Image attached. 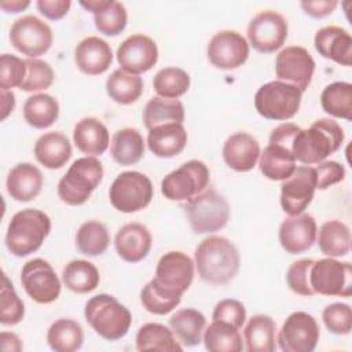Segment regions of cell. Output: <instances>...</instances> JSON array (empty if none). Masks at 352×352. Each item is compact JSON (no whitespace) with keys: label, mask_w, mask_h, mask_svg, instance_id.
Segmentation results:
<instances>
[{"label":"cell","mask_w":352,"mask_h":352,"mask_svg":"<svg viewBox=\"0 0 352 352\" xmlns=\"http://www.w3.org/2000/svg\"><path fill=\"white\" fill-rule=\"evenodd\" d=\"M194 257L198 275L208 283H227L239 270L238 249L224 236L212 235L205 238L197 246Z\"/></svg>","instance_id":"obj_1"},{"label":"cell","mask_w":352,"mask_h":352,"mask_svg":"<svg viewBox=\"0 0 352 352\" xmlns=\"http://www.w3.org/2000/svg\"><path fill=\"white\" fill-rule=\"evenodd\" d=\"M344 142V129L330 118L316 120L309 128L296 133L292 142L294 158L305 165L319 164L336 153Z\"/></svg>","instance_id":"obj_2"},{"label":"cell","mask_w":352,"mask_h":352,"mask_svg":"<svg viewBox=\"0 0 352 352\" xmlns=\"http://www.w3.org/2000/svg\"><path fill=\"white\" fill-rule=\"evenodd\" d=\"M51 231V219L38 209H22L16 212L8 224L6 246L16 257H25L40 249Z\"/></svg>","instance_id":"obj_3"},{"label":"cell","mask_w":352,"mask_h":352,"mask_svg":"<svg viewBox=\"0 0 352 352\" xmlns=\"http://www.w3.org/2000/svg\"><path fill=\"white\" fill-rule=\"evenodd\" d=\"M84 316L96 334L107 341L122 338L132 323L129 309L110 294H98L88 300Z\"/></svg>","instance_id":"obj_4"},{"label":"cell","mask_w":352,"mask_h":352,"mask_svg":"<svg viewBox=\"0 0 352 352\" xmlns=\"http://www.w3.org/2000/svg\"><path fill=\"white\" fill-rule=\"evenodd\" d=\"M102 179L103 166L96 157L87 155L78 158L59 180L58 195L67 205H82L88 201Z\"/></svg>","instance_id":"obj_5"},{"label":"cell","mask_w":352,"mask_h":352,"mask_svg":"<svg viewBox=\"0 0 352 352\" xmlns=\"http://www.w3.org/2000/svg\"><path fill=\"white\" fill-rule=\"evenodd\" d=\"M194 261L180 250L165 253L155 268V276L150 285L168 298L182 300L194 279Z\"/></svg>","instance_id":"obj_6"},{"label":"cell","mask_w":352,"mask_h":352,"mask_svg":"<svg viewBox=\"0 0 352 352\" xmlns=\"http://www.w3.org/2000/svg\"><path fill=\"white\" fill-rule=\"evenodd\" d=\"M184 212L190 227L197 234L220 231L230 219V206L223 195L214 190H204L188 199Z\"/></svg>","instance_id":"obj_7"},{"label":"cell","mask_w":352,"mask_h":352,"mask_svg":"<svg viewBox=\"0 0 352 352\" xmlns=\"http://www.w3.org/2000/svg\"><path fill=\"white\" fill-rule=\"evenodd\" d=\"M302 92L285 81H270L254 95V107L267 120L285 121L296 116L301 104Z\"/></svg>","instance_id":"obj_8"},{"label":"cell","mask_w":352,"mask_h":352,"mask_svg":"<svg viewBox=\"0 0 352 352\" xmlns=\"http://www.w3.org/2000/svg\"><path fill=\"white\" fill-rule=\"evenodd\" d=\"M153 183L140 172L126 170L120 173L110 186L111 205L122 213H133L144 209L153 199Z\"/></svg>","instance_id":"obj_9"},{"label":"cell","mask_w":352,"mask_h":352,"mask_svg":"<svg viewBox=\"0 0 352 352\" xmlns=\"http://www.w3.org/2000/svg\"><path fill=\"white\" fill-rule=\"evenodd\" d=\"M209 184V169L198 160L184 162L161 182V192L170 201H188Z\"/></svg>","instance_id":"obj_10"},{"label":"cell","mask_w":352,"mask_h":352,"mask_svg":"<svg viewBox=\"0 0 352 352\" xmlns=\"http://www.w3.org/2000/svg\"><path fill=\"white\" fill-rule=\"evenodd\" d=\"M309 283L314 293L349 297L352 294V267L348 261L341 263L331 257L314 260Z\"/></svg>","instance_id":"obj_11"},{"label":"cell","mask_w":352,"mask_h":352,"mask_svg":"<svg viewBox=\"0 0 352 352\" xmlns=\"http://www.w3.org/2000/svg\"><path fill=\"white\" fill-rule=\"evenodd\" d=\"M320 329L316 319L302 311L293 312L283 322L278 342L283 352H312L319 341Z\"/></svg>","instance_id":"obj_12"},{"label":"cell","mask_w":352,"mask_h":352,"mask_svg":"<svg viewBox=\"0 0 352 352\" xmlns=\"http://www.w3.org/2000/svg\"><path fill=\"white\" fill-rule=\"evenodd\" d=\"M10 41L23 55L37 58L51 48L52 30L40 18L25 15L12 23L10 29Z\"/></svg>","instance_id":"obj_13"},{"label":"cell","mask_w":352,"mask_h":352,"mask_svg":"<svg viewBox=\"0 0 352 352\" xmlns=\"http://www.w3.org/2000/svg\"><path fill=\"white\" fill-rule=\"evenodd\" d=\"M21 282L28 296L38 304H50L60 294V280L44 258L29 260L21 271Z\"/></svg>","instance_id":"obj_14"},{"label":"cell","mask_w":352,"mask_h":352,"mask_svg":"<svg viewBox=\"0 0 352 352\" xmlns=\"http://www.w3.org/2000/svg\"><path fill=\"white\" fill-rule=\"evenodd\" d=\"M316 190V173L312 166H297L280 186V206L289 216L302 213L312 202Z\"/></svg>","instance_id":"obj_15"},{"label":"cell","mask_w":352,"mask_h":352,"mask_svg":"<svg viewBox=\"0 0 352 352\" xmlns=\"http://www.w3.org/2000/svg\"><path fill=\"white\" fill-rule=\"evenodd\" d=\"M287 37V22L276 11L267 10L253 16L248 26V38L254 50L270 54L279 50Z\"/></svg>","instance_id":"obj_16"},{"label":"cell","mask_w":352,"mask_h":352,"mask_svg":"<svg viewBox=\"0 0 352 352\" xmlns=\"http://www.w3.org/2000/svg\"><path fill=\"white\" fill-rule=\"evenodd\" d=\"M314 72L315 60L304 47H286L276 56L275 73L278 80L297 87L301 92L311 84Z\"/></svg>","instance_id":"obj_17"},{"label":"cell","mask_w":352,"mask_h":352,"mask_svg":"<svg viewBox=\"0 0 352 352\" xmlns=\"http://www.w3.org/2000/svg\"><path fill=\"white\" fill-rule=\"evenodd\" d=\"M248 56L249 44L246 38L234 30L216 33L208 44V59L219 69H236L246 62Z\"/></svg>","instance_id":"obj_18"},{"label":"cell","mask_w":352,"mask_h":352,"mask_svg":"<svg viewBox=\"0 0 352 352\" xmlns=\"http://www.w3.org/2000/svg\"><path fill=\"white\" fill-rule=\"evenodd\" d=\"M117 60L122 70L139 76L148 72L157 63V44L148 36L132 34L117 48Z\"/></svg>","instance_id":"obj_19"},{"label":"cell","mask_w":352,"mask_h":352,"mask_svg":"<svg viewBox=\"0 0 352 352\" xmlns=\"http://www.w3.org/2000/svg\"><path fill=\"white\" fill-rule=\"evenodd\" d=\"M316 221L308 213H300L286 217L279 227V242L290 253H302L312 248L316 241Z\"/></svg>","instance_id":"obj_20"},{"label":"cell","mask_w":352,"mask_h":352,"mask_svg":"<svg viewBox=\"0 0 352 352\" xmlns=\"http://www.w3.org/2000/svg\"><path fill=\"white\" fill-rule=\"evenodd\" d=\"M74 60L82 73L98 76L110 67L113 52L107 41L98 36H88L77 44Z\"/></svg>","instance_id":"obj_21"},{"label":"cell","mask_w":352,"mask_h":352,"mask_svg":"<svg viewBox=\"0 0 352 352\" xmlns=\"http://www.w3.org/2000/svg\"><path fill=\"white\" fill-rule=\"evenodd\" d=\"M151 234L146 226L140 223H128L122 226L116 238L114 245L118 256L126 263L142 261L151 249Z\"/></svg>","instance_id":"obj_22"},{"label":"cell","mask_w":352,"mask_h":352,"mask_svg":"<svg viewBox=\"0 0 352 352\" xmlns=\"http://www.w3.org/2000/svg\"><path fill=\"white\" fill-rule=\"evenodd\" d=\"M316 51L327 59H331L342 66L352 63V37L340 26H324L319 29L314 38Z\"/></svg>","instance_id":"obj_23"},{"label":"cell","mask_w":352,"mask_h":352,"mask_svg":"<svg viewBox=\"0 0 352 352\" xmlns=\"http://www.w3.org/2000/svg\"><path fill=\"white\" fill-rule=\"evenodd\" d=\"M258 157L260 144L246 132H236L224 142L223 158L226 164L236 172H248L253 169Z\"/></svg>","instance_id":"obj_24"},{"label":"cell","mask_w":352,"mask_h":352,"mask_svg":"<svg viewBox=\"0 0 352 352\" xmlns=\"http://www.w3.org/2000/svg\"><path fill=\"white\" fill-rule=\"evenodd\" d=\"M6 186L12 199L28 202L40 194L43 187V175L33 164L22 162L10 170Z\"/></svg>","instance_id":"obj_25"},{"label":"cell","mask_w":352,"mask_h":352,"mask_svg":"<svg viewBox=\"0 0 352 352\" xmlns=\"http://www.w3.org/2000/svg\"><path fill=\"white\" fill-rule=\"evenodd\" d=\"M187 144V132L183 124L169 122L148 131L147 147L161 158H170L180 154Z\"/></svg>","instance_id":"obj_26"},{"label":"cell","mask_w":352,"mask_h":352,"mask_svg":"<svg viewBox=\"0 0 352 352\" xmlns=\"http://www.w3.org/2000/svg\"><path fill=\"white\" fill-rule=\"evenodd\" d=\"M73 142L81 153L95 157L107 150L110 136L106 125L100 120L95 117H85L76 124Z\"/></svg>","instance_id":"obj_27"},{"label":"cell","mask_w":352,"mask_h":352,"mask_svg":"<svg viewBox=\"0 0 352 352\" xmlns=\"http://www.w3.org/2000/svg\"><path fill=\"white\" fill-rule=\"evenodd\" d=\"M36 160L48 169L62 168L72 157V144L60 132H47L34 144Z\"/></svg>","instance_id":"obj_28"},{"label":"cell","mask_w":352,"mask_h":352,"mask_svg":"<svg viewBox=\"0 0 352 352\" xmlns=\"http://www.w3.org/2000/svg\"><path fill=\"white\" fill-rule=\"evenodd\" d=\"M205 326L206 318L194 308L179 309L169 319V327L182 346L198 345L202 341Z\"/></svg>","instance_id":"obj_29"},{"label":"cell","mask_w":352,"mask_h":352,"mask_svg":"<svg viewBox=\"0 0 352 352\" xmlns=\"http://www.w3.org/2000/svg\"><path fill=\"white\" fill-rule=\"evenodd\" d=\"M258 166L270 180H285L296 169V158L292 150L278 143H270L260 153Z\"/></svg>","instance_id":"obj_30"},{"label":"cell","mask_w":352,"mask_h":352,"mask_svg":"<svg viewBox=\"0 0 352 352\" xmlns=\"http://www.w3.org/2000/svg\"><path fill=\"white\" fill-rule=\"evenodd\" d=\"M275 322L268 315L252 316L243 330V338L248 352H274L275 344Z\"/></svg>","instance_id":"obj_31"},{"label":"cell","mask_w":352,"mask_h":352,"mask_svg":"<svg viewBox=\"0 0 352 352\" xmlns=\"http://www.w3.org/2000/svg\"><path fill=\"white\" fill-rule=\"evenodd\" d=\"M144 139L138 129L124 128L117 131L111 138L110 153L113 160L120 165H133L144 155Z\"/></svg>","instance_id":"obj_32"},{"label":"cell","mask_w":352,"mask_h":352,"mask_svg":"<svg viewBox=\"0 0 352 352\" xmlns=\"http://www.w3.org/2000/svg\"><path fill=\"white\" fill-rule=\"evenodd\" d=\"M202 341L210 352H241L243 349L239 329L223 320H213L204 330Z\"/></svg>","instance_id":"obj_33"},{"label":"cell","mask_w":352,"mask_h":352,"mask_svg":"<svg viewBox=\"0 0 352 352\" xmlns=\"http://www.w3.org/2000/svg\"><path fill=\"white\" fill-rule=\"evenodd\" d=\"M47 341L55 352H74L80 349L84 342V331L78 322L60 318L50 326Z\"/></svg>","instance_id":"obj_34"},{"label":"cell","mask_w":352,"mask_h":352,"mask_svg":"<svg viewBox=\"0 0 352 352\" xmlns=\"http://www.w3.org/2000/svg\"><path fill=\"white\" fill-rule=\"evenodd\" d=\"M184 106L179 99H166L161 96L151 98L143 110L144 126L150 131L158 125L177 122L183 124Z\"/></svg>","instance_id":"obj_35"},{"label":"cell","mask_w":352,"mask_h":352,"mask_svg":"<svg viewBox=\"0 0 352 352\" xmlns=\"http://www.w3.org/2000/svg\"><path fill=\"white\" fill-rule=\"evenodd\" d=\"M59 116L58 100L48 94H36L26 99L23 104L25 121L37 129L51 126Z\"/></svg>","instance_id":"obj_36"},{"label":"cell","mask_w":352,"mask_h":352,"mask_svg":"<svg viewBox=\"0 0 352 352\" xmlns=\"http://www.w3.org/2000/svg\"><path fill=\"white\" fill-rule=\"evenodd\" d=\"M100 275L98 268L87 260H72L62 272L65 286L78 294L91 293L99 285Z\"/></svg>","instance_id":"obj_37"},{"label":"cell","mask_w":352,"mask_h":352,"mask_svg":"<svg viewBox=\"0 0 352 352\" xmlns=\"http://www.w3.org/2000/svg\"><path fill=\"white\" fill-rule=\"evenodd\" d=\"M318 245L329 257H342L351 249V230L340 220H329L322 224L318 235Z\"/></svg>","instance_id":"obj_38"},{"label":"cell","mask_w":352,"mask_h":352,"mask_svg":"<svg viewBox=\"0 0 352 352\" xmlns=\"http://www.w3.org/2000/svg\"><path fill=\"white\" fill-rule=\"evenodd\" d=\"M106 91L114 102L120 104H131L140 98L143 92V80L138 74L117 69L107 78Z\"/></svg>","instance_id":"obj_39"},{"label":"cell","mask_w":352,"mask_h":352,"mask_svg":"<svg viewBox=\"0 0 352 352\" xmlns=\"http://www.w3.org/2000/svg\"><path fill=\"white\" fill-rule=\"evenodd\" d=\"M138 351H182L183 346L176 341L170 329L160 323H146L136 334Z\"/></svg>","instance_id":"obj_40"},{"label":"cell","mask_w":352,"mask_h":352,"mask_svg":"<svg viewBox=\"0 0 352 352\" xmlns=\"http://www.w3.org/2000/svg\"><path fill=\"white\" fill-rule=\"evenodd\" d=\"M322 109L337 118H352V84L336 81L329 84L320 95Z\"/></svg>","instance_id":"obj_41"},{"label":"cell","mask_w":352,"mask_h":352,"mask_svg":"<svg viewBox=\"0 0 352 352\" xmlns=\"http://www.w3.org/2000/svg\"><path fill=\"white\" fill-rule=\"evenodd\" d=\"M110 245V234L106 226L96 220L85 221L76 234V246L85 256L103 254Z\"/></svg>","instance_id":"obj_42"},{"label":"cell","mask_w":352,"mask_h":352,"mask_svg":"<svg viewBox=\"0 0 352 352\" xmlns=\"http://www.w3.org/2000/svg\"><path fill=\"white\" fill-rule=\"evenodd\" d=\"M153 87L158 96L177 99L188 91L190 76L180 67H165L154 76Z\"/></svg>","instance_id":"obj_43"},{"label":"cell","mask_w":352,"mask_h":352,"mask_svg":"<svg viewBox=\"0 0 352 352\" xmlns=\"http://www.w3.org/2000/svg\"><path fill=\"white\" fill-rule=\"evenodd\" d=\"M0 322L7 326L18 324L25 316V305L14 290L8 276L3 274V285L0 292Z\"/></svg>","instance_id":"obj_44"},{"label":"cell","mask_w":352,"mask_h":352,"mask_svg":"<svg viewBox=\"0 0 352 352\" xmlns=\"http://www.w3.org/2000/svg\"><path fill=\"white\" fill-rule=\"evenodd\" d=\"M128 21L126 8L122 3L111 0L110 6L103 11L94 15V22L96 29L106 36H117L120 34Z\"/></svg>","instance_id":"obj_45"},{"label":"cell","mask_w":352,"mask_h":352,"mask_svg":"<svg viewBox=\"0 0 352 352\" xmlns=\"http://www.w3.org/2000/svg\"><path fill=\"white\" fill-rule=\"evenodd\" d=\"M26 63V77L19 87L25 92H36L41 89H47L54 82V70L48 62L37 59V58H28L25 59Z\"/></svg>","instance_id":"obj_46"},{"label":"cell","mask_w":352,"mask_h":352,"mask_svg":"<svg viewBox=\"0 0 352 352\" xmlns=\"http://www.w3.org/2000/svg\"><path fill=\"white\" fill-rule=\"evenodd\" d=\"M322 319L329 331L349 334L352 330V309L345 302H333L323 309Z\"/></svg>","instance_id":"obj_47"},{"label":"cell","mask_w":352,"mask_h":352,"mask_svg":"<svg viewBox=\"0 0 352 352\" xmlns=\"http://www.w3.org/2000/svg\"><path fill=\"white\" fill-rule=\"evenodd\" d=\"M314 264L312 258H300L290 264L286 272V282L292 292L300 296L311 297L314 296V290L309 283V271Z\"/></svg>","instance_id":"obj_48"},{"label":"cell","mask_w":352,"mask_h":352,"mask_svg":"<svg viewBox=\"0 0 352 352\" xmlns=\"http://www.w3.org/2000/svg\"><path fill=\"white\" fill-rule=\"evenodd\" d=\"M26 77V63L21 58L3 54L0 56V88L10 89L21 87Z\"/></svg>","instance_id":"obj_49"},{"label":"cell","mask_w":352,"mask_h":352,"mask_svg":"<svg viewBox=\"0 0 352 352\" xmlns=\"http://www.w3.org/2000/svg\"><path fill=\"white\" fill-rule=\"evenodd\" d=\"M140 301L146 311L154 314V315H166L170 311H173L182 300L177 298H168L164 294L158 293L150 282L142 289L140 293Z\"/></svg>","instance_id":"obj_50"},{"label":"cell","mask_w":352,"mask_h":352,"mask_svg":"<svg viewBox=\"0 0 352 352\" xmlns=\"http://www.w3.org/2000/svg\"><path fill=\"white\" fill-rule=\"evenodd\" d=\"M212 319L228 322L236 329H241L246 320V309L241 301L234 298H226L216 304Z\"/></svg>","instance_id":"obj_51"},{"label":"cell","mask_w":352,"mask_h":352,"mask_svg":"<svg viewBox=\"0 0 352 352\" xmlns=\"http://www.w3.org/2000/svg\"><path fill=\"white\" fill-rule=\"evenodd\" d=\"M314 169L316 173V188L319 190H326L345 177V169L337 161H322Z\"/></svg>","instance_id":"obj_52"},{"label":"cell","mask_w":352,"mask_h":352,"mask_svg":"<svg viewBox=\"0 0 352 352\" xmlns=\"http://www.w3.org/2000/svg\"><path fill=\"white\" fill-rule=\"evenodd\" d=\"M36 6L45 18L56 21L63 18L67 14L72 6V1L70 0H37Z\"/></svg>","instance_id":"obj_53"},{"label":"cell","mask_w":352,"mask_h":352,"mask_svg":"<svg viewBox=\"0 0 352 352\" xmlns=\"http://www.w3.org/2000/svg\"><path fill=\"white\" fill-rule=\"evenodd\" d=\"M338 1L336 0H316V1H311V0H305L301 1V7L304 10V12L312 18H323L330 15L334 8L337 7Z\"/></svg>","instance_id":"obj_54"},{"label":"cell","mask_w":352,"mask_h":352,"mask_svg":"<svg viewBox=\"0 0 352 352\" xmlns=\"http://www.w3.org/2000/svg\"><path fill=\"white\" fill-rule=\"evenodd\" d=\"M0 341H1V349L4 352H21L22 351V342L19 337L14 333H7L3 331L0 334Z\"/></svg>","instance_id":"obj_55"},{"label":"cell","mask_w":352,"mask_h":352,"mask_svg":"<svg viewBox=\"0 0 352 352\" xmlns=\"http://www.w3.org/2000/svg\"><path fill=\"white\" fill-rule=\"evenodd\" d=\"M15 107V95L10 89H1V120H6Z\"/></svg>","instance_id":"obj_56"},{"label":"cell","mask_w":352,"mask_h":352,"mask_svg":"<svg viewBox=\"0 0 352 352\" xmlns=\"http://www.w3.org/2000/svg\"><path fill=\"white\" fill-rule=\"evenodd\" d=\"M30 6L29 0H1L0 7L6 12H19Z\"/></svg>","instance_id":"obj_57"},{"label":"cell","mask_w":352,"mask_h":352,"mask_svg":"<svg viewBox=\"0 0 352 352\" xmlns=\"http://www.w3.org/2000/svg\"><path fill=\"white\" fill-rule=\"evenodd\" d=\"M110 3H111V0H88V1L81 0L80 6L88 11H91L95 15V14L103 11L106 7H109Z\"/></svg>","instance_id":"obj_58"}]
</instances>
